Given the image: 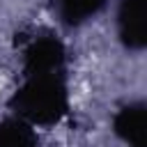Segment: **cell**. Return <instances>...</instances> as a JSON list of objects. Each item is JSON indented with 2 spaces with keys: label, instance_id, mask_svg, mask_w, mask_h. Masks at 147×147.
I'll return each instance as SVG.
<instances>
[{
  "label": "cell",
  "instance_id": "6da1fadb",
  "mask_svg": "<svg viewBox=\"0 0 147 147\" xmlns=\"http://www.w3.org/2000/svg\"><path fill=\"white\" fill-rule=\"evenodd\" d=\"M119 23L129 46L140 48L145 44V0H124Z\"/></svg>",
  "mask_w": 147,
  "mask_h": 147
},
{
  "label": "cell",
  "instance_id": "7a4b0ae2",
  "mask_svg": "<svg viewBox=\"0 0 147 147\" xmlns=\"http://www.w3.org/2000/svg\"><path fill=\"white\" fill-rule=\"evenodd\" d=\"M117 131L133 147H142V142H145V113H142V106L126 108L122 113V117L117 119Z\"/></svg>",
  "mask_w": 147,
  "mask_h": 147
},
{
  "label": "cell",
  "instance_id": "3957f363",
  "mask_svg": "<svg viewBox=\"0 0 147 147\" xmlns=\"http://www.w3.org/2000/svg\"><path fill=\"white\" fill-rule=\"evenodd\" d=\"M62 2V9H64V16L74 23L78 21H85V16L94 14L103 0H60Z\"/></svg>",
  "mask_w": 147,
  "mask_h": 147
},
{
  "label": "cell",
  "instance_id": "277c9868",
  "mask_svg": "<svg viewBox=\"0 0 147 147\" xmlns=\"http://www.w3.org/2000/svg\"><path fill=\"white\" fill-rule=\"evenodd\" d=\"M0 147H32L28 142V131L18 124H14L9 131H2L0 136Z\"/></svg>",
  "mask_w": 147,
  "mask_h": 147
}]
</instances>
